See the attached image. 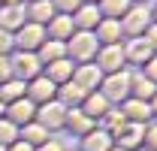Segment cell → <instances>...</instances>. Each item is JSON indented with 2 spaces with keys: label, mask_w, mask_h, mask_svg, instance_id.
<instances>
[{
  "label": "cell",
  "mask_w": 157,
  "mask_h": 151,
  "mask_svg": "<svg viewBox=\"0 0 157 151\" xmlns=\"http://www.w3.org/2000/svg\"><path fill=\"white\" fill-rule=\"evenodd\" d=\"M118 139H121L124 148H130V145H136L139 139H142V130H139V127H124V130L118 133Z\"/></svg>",
  "instance_id": "obj_1"
},
{
  "label": "cell",
  "mask_w": 157,
  "mask_h": 151,
  "mask_svg": "<svg viewBox=\"0 0 157 151\" xmlns=\"http://www.w3.org/2000/svg\"><path fill=\"white\" fill-rule=\"evenodd\" d=\"M94 45H97V39H91V37H78L76 42H73V52H76L78 57H88L91 52H94Z\"/></svg>",
  "instance_id": "obj_2"
},
{
  "label": "cell",
  "mask_w": 157,
  "mask_h": 151,
  "mask_svg": "<svg viewBox=\"0 0 157 151\" xmlns=\"http://www.w3.org/2000/svg\"><path fill=\"white\" fill-rule=\"evenodd\" d=\"M106 88H109V97H121L127 91V76H112Z\"/></svg>",
  "instance_id": "obj_3"
},
{
  "label": "cell",
  "mask_w": 157,
  "mask_h": 151,
  "mask_svg": "<svg viewBox=\"0 0 157 151\" xmlns=\"http://www.w3.org/2000/svg\"><path fill=\"white\" fill-rule=\"evenodd\" d=\"M39 37H42V33H39V27H27V30H21V45L33 48V45L39 42Z\"/></svg>",
  "instance_id": "obj_4"
},
{
  "label": "cell",
  "mask_w": 157,
  "mask_h": 151,
  "mask_svg": "<svg viewBox=\"0 0 157 151\" xmlns=\"http://www.w3.org/2000/svg\"><path fill=\"white\" fill-rule=\"evenodd\" d=\"M88 151H109V136H88Z\"/></svg>",
  "instance_id": "obj_5"
},
{
  "label": "cell",
  "mask_w": 157,
  "mask_h": 151,
  "mask_svg": "<svg viewBox=\"0 0 157 151\" xmlns=\"http://www.w3.org/2000/svg\"><path fill=\"white\" fill-rule=\"evenodd\" d=\"M63 109H60V106H48V109H45V112H42V121H45V124H60V121H63Z\"/></svg>",
  "instance_id": "obj_6"
},
{
  "label": "cell",
  "mask_w": 157,
  "mask_h": 151,
  "mask_svg": "<svg viewBox=\"0 0 157 151\" xmlns=\"http://www.w3.org/2000/svg\"><path fill=\"white\" fill-rule=\"evenodd\" d=\"M30 115H33L30 103H15V106H12V118H15V121H27Z\"/></svg>",
  "instance_id": "obj_7"
},
{
  "label": "cell",
  "mask_w": 157,
  "mask_h": 151,
  "mask_svg": "<svg viewBox=\"0 0 157 151\" xmlns=\"http://www.w3.org/2000/svg\"><path fill=\"white\" fill-rule=\"evenodd\" d=\"M52 91H55V88H52V82H45V79H39L36 85H33V97H42V100L52 97Z\"/></svg>",
  "instance_id": "obj_8"
},
{
  "label": "cell",
  "mask_w": 157,
  "mask_h": 151,
  "mask_svg": "<svg viewBox=\"0 0 157 151\" xmlns=\"http://www.w3.org/2000/svg\"><path fill=\"white\" fill-rule=\"evenodd\" d=\"M18 70H21L24 76H33V73H36V60H33V57H24V55H21V57H18Z\"/></svg>",
  "instance_id": "obj_9"
},
{
  "label": "cell",
  "mask_w": 157,
  "mask_h": 151,
  "mask_svg": "<svg viewBox=\"0 0 157 151\" xmlns=\"http://www.w3.org/2000/svg\"><path fill=\"white\" fill-rule=\"evenodd\" d=\"M18 21H21V12L15 6H9V9L3 12V24H6V27H12V24H18Z\"/></svg>",
  "instance_id": "obj_10"
},
{
  "label": "cell",
  "mask_w": 157,
  "mask_h": 151,
  "mask_svg": "<svg viewBox=\"0 0 157 151\" xmlns=\"http://www.w3.org/2000/svg\"><path fill=\"white\" fill-rule=\"evenodd\" d=\"M103 60H106V67H109V70H115L118 64H121V55H118L115 48H109V52L103 55Z\"/></svg>",
  "instance_id": "obj_11"
},
{
  "label": "cell",
  "mask_w": 157,
  "mask_h": 151,
  "mask_svg": "<svg viewBox=\"0 0 157 151\" xmlns=\"http://www.w3.org/2000/svg\"><path fill=\"white\" fill-rule=\"evenodd\" d=\"M103 106H106V103H103L100 97H91V100H88V115H103Z\"/></svg>",
  "instance_id": "obj_12"
},
{
  "label": "cell",
  "mask_w": 157,
  "mask_h": 151,
  "mask_svg": "<svg viewBox=\"0 0 157 151\" xmlns=\"http://www.w3.org/2000/svg\"><path fill=\"white\" fill-rule=\"evenodd\" d=\"M94 79H97V70H82V76H78V88H88Z\"/></svg>",
  "instance_id": "obj_13"
},
{
  "label": "cell",
  "mask_w": 157,
  "mask_h": 151,
  "mask_svg": "<svg viewBox=\"0 0 157 151\" xmlns=\"http://www.w3.org/2000/svg\"><path fill=\"white\" fill-rule=\"evenodd\" d=\"M130 15H133V18L127 21V27H130V30H139V27H142V21L148 18L145 12H130Z\"/></svg>",
  "instance_id": "obj_14"
},
{
  "label": "cell",
  "mask_w": 157,
  "mask_h": 151,
  "mask_svg": "<svg viewBox=\"0 0 157 151\" xmlns=\"http://www.w3.org/2000/svg\"><path fill=\"white\" fill-rule=\"evenodd\" d=\"M127 112L133 115V118H145V115H148V106H142V103H130Z\"/></svg>",
  "instance_id": "obj_15"
},
{
  "label": "cell",
  "mask_w": 157,
  "mask_h": 151,
  "mask_svg": "<svg viewBox=\"0 0 157 151\" xmlns=\"http://www.w3.org/2000/svg\"><path fill=\"white\" fill-rule=\"evenodd\" d=\"M0 94L6 97V100H12V97H18V94H21V85H6V88H3Z\"/></svg>",
  "instance_id": "obj_16"
},
{
  "label": "cell",
  "mask_w": 157,
  "mask_h": 151,
  "mask_svg": "<svg viewBox=\"0 0 157 151\" xmlns=\"http://www.w3.org/2000/svg\"><path fill=\"white\" fill-rule=\"evenodd\" d=\"M15 136H12V127L9 124H0V142H12Z\"/></svg>",
  "instance_id": "obj_17"
},
{
  "label": "cell",
  "mask_w": 157,
  "mask_h": 151,
  "mask_svg": "<svg viewBox=\"0 0 157 151\" xmlns=\"http://www.w3.org/2000/svg\"><path fill=\"white\" fill-rule=\"evenodd\" d=\"M67 73H70V67H67V64H55V67H52V76H55V79H63Z\"/></svg>",
  "instance_id": "obj_18"
},
{
  "label": "cell",
  "mask_w": 157,
  "mask_h": 151,
  "mask_svg": "<svg viewBox=\"0 0 157 151\" xmlns=\"http://www.w3.org/2000/svg\"><path fill=\"white\" fill-rule=\"evenodd\" d=\"M42 139H45V136H42L39 127H30V130H27V142H42Z\"/></svg>",
  "instance_id": "obj_19"
},
{
  "label": "cell",
  "mask_w": 157,
  "mask_h": 151,
  "mask_svg": "<svg viewBox=\"0 0 157 151\" xmlns=\"http://www.w3.org/2000/svg\"><path fill=\"white\" fill-rule=\"evenodd\" d=\"M94 15H97L94 9H82V15H78V21H82V24H94Z\"/></svg>",
  "instance_id": "obj_20"
},
{
  "label": "cell",
  "mask_w": 157,
  "mask_h": 151,
  "mask_svg": "<svg viewBox=\"0 0 157 151\" xmlns=\"http://www.w3.org/2000/svg\"><path fill=\"white\" fill-rule=\"evenodd\" d=\"M33 15H36V18H48V15H52V9H48L45 3H39L36 9H33Z\"/></svg>",
  "instance_id": "obj_21"
},
{
  "label": "cell",
  "mask_w": 157,
  "mask_h": 151,
  "mask_svg": "<svg viewBox=\"0 0 157 151\" xmlns=\"http://www.w3.org/2000/svg\"><path fill=\"white\" fill-rule=\"evenodd\" d=\"M136 91H139V97H151V94H154V88H151L148 82H139V88H136Z\"/></svg>",
  "instance_id": "obj_22"
},
{
  "label": "cell",
  "mask_w": 157,
  "mask_h": 151,
  "mask_svg": "<svg viewBox=\"0 0 157 151\" xmlns=\"http://www.w3.org/2000/svg\"><path fill=\"white\" fill-rule=\"evenodd\" d=\"M60 55V45L55 42V45H45V52H42V57H58Z\"/></svg>",
  "instance_id": "obj_23"
},
{
  "label": "cell",
  "mask_w": 157,
  "mask_h": 151,
  "mask_svg": "<svg viewBox=\"0 0 157 151\" xmlns=\"http://www.w3.org/2000/svg\"><path fill=\"white\" fill-rule=\"evenodd\" d=\"M133 57H148V45H133Z\"/></svg>",
  "instance_id": "obj_24"
},
{
  "label": "cell",
  "mask_w": 157,
  "mask_h": 151,
  "mask_svg": "<svg viewBox=\"0 0 157 151\" xmlns=\"http://www.w3.org/2000/svg\"><path fill=\"white\" fill-rule=\"evenodd\" d=\"M115 33H118V27H115V24H106V27H103V37H106V39H112Z\"/></svg>",
  "instance_id": "obj_25"
},
{
  "label": "cell",
  "mask_w": 157,
  "mask_h": 151,
  "mask_svg": "<svg viewBox=\"0 0 157 151\" xmlns=\"http://www.w3.org/2000/svg\"><path fill=\"white\" fill-rule=\"evenodd\" d=\"M67 27H70V21H67V18H60L58 24H55V30H58V33H67Z\"/></svg>",
  "instance_id": "obj_26"
},
{
  "label": "cell",
  "mask_w": 157,
  "mask_h": 151,
  "mask_svg": "<svg viewBox=\"0 0 157 151\" xmlns=\"http://www.w3.org/2000/svg\"><path fill=\"white\" fill-rule=\"evenodd\" d=\"M109 9L118 12V9H124V0H109Z\"/></svg>",
  "instance_id": "obj_27"
},
{
  "label": "cell",
  "mask_w": 157,
  "mask_h": 151,
  "mask_svg": "<svg viewBox=\"0 0 157 151\" xmlns=\"http://www.w3.org/2000/svg\"><path fill=\"white\" fill-rule=\"evenodd\" d=\"M39 151H60V145H58V142H48V145H42Z\"/></svg>",
  "instance_id": "obj_28"
},
{
  "label": "cell",
  "mask_w": 157,
  "mask_h": 151,
  "mask_svg": "<svg viewBox=\"0 0 157 151\" xmlns=\"http://www.w3.org/2000/svg\"><path fill=\"white\" fill-rule=\"evenodd\" d=\"M3 48H9V37H6V33H0V52H3Z\"/></svg>",
  "instance_id": "obj_29"
},
{
  "label": "cell",
  "mask_w": 157,
  "mask_h": 151,
  "mask_svg": "<svg viewBox=\"0 0 157 151\" xmlns=\"http://www.w3.org/2000/svg\"><path fill=\"white\" fill-rule=\"evenodd\" d=\"M12 151H30V145H27V142H21V145H15Z\"/></svg>",
  "instance_id": "obj_30"
},
{
  "label": "cell",
  "mask_w": 157,
  "mask_h": 151,
  "mask_svg": "<svg viewBox=\"0 0 157 151\" xmlns=\"http://www.w3.org/2000/svg\"><path fill=\"white\" fill-rule=\"evenodd\" d=\"M148 142H151V145H154V148H157V130L151 133V139H148Z\"/></svg>",
  "instance_id": "obj_31"
},
{
  "label": "cell",
  "mask_w": 157,
  "mask_h": 151,
  "mask_svg": "<svg viewBox=\"0 0 157 151\" xmlns=\"http://www.w3.org/2000/svg\"><path fill=\"white\" fill-rule=\"evenodd\" d=\"M60 3H63L67 9H70V6H76V0H60Z\"/></svg>",
  "instance_id": "obj_32"
},
{
  "label": "cell",
  "mask_w": 157,
  "mask_h": 151,
  "mask_svg": "<svg viewBox=\"0 0 157 151\" xmlns=\"http://www.w3.org/2000/svg\"><path fill=\"white\" fill-rule=\"evenodd\" d=\"M151 76H154V79H157V60H154V64H151Z\"/></svg>",
  "instance_id": "obj_33"
},
{
  "label": "cell",
  "mask_w": 157,
  "mask_h": 151,
  "mask_svg": "<svg viewBox=\"0 0 157 151\" xmlns=\"http://www.w3.org/2000/svg\"><path fill=\"white\" fill-rule=\"evenodd\" d=\"M151 45H157V30H154V33H151Z\"/></svg>",
  "instance_id": "obj_34"
},
{
  "label": "cell",
  "mask_w": 157,
  "mask_h": 151,
  "mask_svg": "<svg viewBox=\"0 0 157 151\" xmlns=\"http://www.w3.org/2000/svg\"><path fill=\"white\" fill-rule=\"evenodd\" d=\"M0 151H3V148H0Z\"/></svg>",
  "instance_id": "obj_35"
}]
</instances>
